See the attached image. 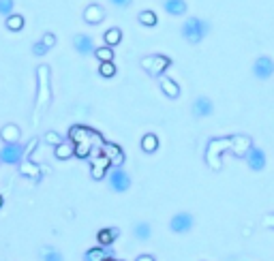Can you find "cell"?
<instances>
[{"mask_svg": "<svg viewBox=\"0 0 274 261\" xmlns=\"http://www.w3.org/2000/svg\"><path fill=\"white\" fill-rule=\"evenodd\" d=\"M69 139H71V144L73 146H77V144H88V146H92V150H97V152H101V148H103V137L97 133V130H92V128H86V126H71V130H69Z\"/></svg>", "mask_w": 274, "mask_h": 261, "instance_id": "obj_1", "label": "cell"}, {"mask_svg": "<svg viewBox=\"0 0 274 261\" xmlns=\"http://www.w3.org/2000/svg\"><path fill=\"white\" fill-rule=\"evenodd\" d=\"M37 79H39V90H37V107H34V112H37V116L50 105L52 101V86H50V67L47 64H41L37 69Z\"/></svg>", "mask_w": 274, "mask_h": 261, "instance_id": "obj_2", "label": "cell"}, {"mask_svg": "<svg viewBox=\"0 0 274 261\" xmlns=\"http://www.w3.org/2000/svg\"><path fill=\"white\" fill-rule=\"evenodd\" d=\"M182 34H184V39H186L188 43H199V41L208 34V24L201 21V19H197V17H191V19L184 21Z\"/></svg>", "mask_w": 274, "mask_h": 261, "instance_id": "obj_3", "label": "cell"}, {"mask_svg": "<svg viewBox=\"0 0 274 261\" xmlns=\"http://www.w3.org/2000/svg\"><path fill=\"white\" fill-rule=\"evenodd\" d=\"M229 146H231V137H227V139H212V141H210V146H208V150H206V159H208V163H210L212 169H219V167H221L219 154H221L223 150H229Z\"/></svg>", "mask_w": 274, "mask_h": 261, "instance_id": "obj_4", "label": "cell"}, {"mask_svg": "<svg viewBox=\"0 0 274 261\" xmlns=\"http://www.w3.org/2000/svg\"><path fill=\"white\" fill-rule=\"evenodd\" d=\"M170 64H172L170 58H167V56H161V54L141 58V67H144L150 75H161L165 69H170Z\"/></svg>", "mask_w": 274, "mask_h": 261, "instance_id": "obj_5", "label": "cell"}, {"mask_svg": "<svg viewBox=\"0 0 274 261\" xmlns=\"http://www.w3.org/2000/svg\"><path fill=\"white\" fill-rule=\"evenodd\" d=\"M24 159V146L19 144H5V148L0 150V163L5 165H19Z\"/></svg>", "mask_w": 274, "mask_h": 261, "instance_id": "obj_6", "label": "cell"}, {"mask_svg": "<svg viewBox=\"0 0 274 261\" xmlns=\"http://www.w3.org/2000/svg\"><path fill=\"white\" fill-rule=\"evenodd\" d=\"M110 186L114 188L116 193H122L131 186V178L127 176V171H122L120 167H116L112 173H110Z\"/></svg>", "mask_w": 274, "mask_h": 261, "instance_id": "obj_7", "label": "cell"}, {"mask_svg": "<svg viewBox=\"0 0 274 261\" xmlns=\"http://www.w3.org/2000/svg\"><path fill=\"white\" fill-rule=\"evenodd\" d=\"M253 73H255L259 79H268V77L274 73V62L270 60L268 56L257 58L255 64H253Z\"/></svg>", "mask_w": 274, "mask_h": 261, "instance_id": "obj_8", "label": "cell"}, {"mask_svg": "<svg viewBox=\"0 0 274 261\" xmlns=\"http://www.w3.org/2000/svg\"><path fill=\"white\" fill-rule=\"evenodd\" d=\"M246 161H248V167H251L253 171H261L266 167V154L261 148H251L246 154Z\"/></svg>", "mask_w": 274, "mask_h": 261, "instance_id": "obj_9", "label": "cell"}, {"mask_svg": "<svg viewBox=\"0 0 274 261\" xmlns=\"http://www.w3.org/2000/svg\"><path fill=\"white\" fill-rule=\"evenodd\" d=\"M101 154H103V157H107V159H110V163L114 165V167H120V165H122V161H124V154H122V150L118 148L116 144H103V148H101Z\"/></svg>", "mask_w": 274, "mask_h": 261, "instance_id": "obj_10", "label": "cell"}, {"mask_svg": "<svg viewBox=\"0 0 274 261\" xmlns=\"http://www.w3.org/2000/svg\"><path fill=\"white\" fill-rule=\"evenodd\" d=\"M253 148V144H251V139H248L246 135H240V137H231V146H229V150L236 154V157H246L248 154V150Z\"/></svg>", "mask_w": 274, "mask_h": 261, "instance_id": "obj_11", "label": "cell"}, {"mask_svg": "<svg viewBox=\"0 0 274 261\" xmlns=\"http://www.w3.org/2000/svg\"><path fill=\"white\" fill-rule=\"evenodd\" d=\"M110 165H112L110 159L103 157V154H99V157L92 161V171H90L94 180H103L105 173H107V169H110Z\"/></svg>", "mask_w": 274, "mask_h": 261, "instance_id": "obj_12", "label": "cell"}, {"mask_svg": "<svg viewBox=\"0 0 274 261\" xmlns=\"http://www.w3.org/2000/svg\"><path fill=\"white\" fill-rule=\"evenodd\" d=\"M191 225H193V216L186 214V212H180V214H176L172 219V231L176 233H184L191 229Z\"/></svg>", "mask_w": 274, "mask_h": 261, "instance_id": "obj_13", "label": "cell"}, {"mask_svg": "<svg viewBox=\"0 0 274 261\" xmlns=\"http://www.w3.org/2000/svg\"><path fill=\"white\" fill-rule=\"evenodd\" d=\"M19 173L30 178V180H34V182L41 180V167L39 165H34V163H30V161H22L19 163Z\"/></svg>", "mask_w": 274, "mask_h": 261, "instance_id": "obj_14", "label": "cell"}, {"mask_svg": "<svg viewBox=\"0 0 274 261\" xmlns=\"http://www.w3.org/2000/svg\"><path fill=\"white\" fill-rule=\"evenodd\" d=\"M19 135H22L19 133V126H15V124H5L3 130H0V137H3L5 144H17Z\"/></svg>", "mask_w": 274, "mask_h": 261, "instance_id": "obj_15", "label": "cell"}, {"mask_svg": "<svg viewBox=\"0 0 274 261\" xmlns=\"http://www.w3.org/2000/svg\"><path fill=\"white\" fill-rule=\"evenodd\" d=\"M103 17H105V11L99 5H88L84 11V19L88 24H99V21H103Z\"/></svg>", "mask_w": 274, "mask_h": 261, "instance_id": "obj_16", "label": "cell"}, {"mask_svg": "<svg viewBox=\"0 0 274 261\" xmlns=\"http://www.w3.org/2000/svg\"><path fill=\"white\" fill-rule=\"evenodd\" d=\"M193 114L195 116H210L212 114V101L208 97H197L193 103Z\"/></svg>", "mask_w": 274, "mask_h": 261, "instance_id": "obj_17", "label": "cell"}, {"mask_svg": "<svg viewBox=\"0 0 274 261\" xmlns=\"http://www.w3.org/2000/svg\"><path fill=\"white\" fill-rule=\"evenodd\" d=\"M73 43H75V50H77L79 54H92V52H94L92 39L88 37V34H77Z\"/></svg>", "mask_w": 274, "mask_h": 261, "instance_id": "obj_18", "label": "cell"}, {"mask_svg": "<svg viewBox=\"0 0 274 261\" xmlns=\"http://www.w3.org/2000/svg\"><path fill=\"white\" fill-rule=\"evenodd\" d=\"M118 235H120V229H116V227H110V229H101L99 235H97V240L101 246H110Z\"/></svg>", "mask_w": 274, "mask_h": 261, "instance_id": "obj_19", "label": "cell"}, {"mask_svg": "<svg viewBox=\"0 0 274 261\" xmlns=\"http://www.w3.org/2000/svg\"><path fill=\"white\" fill-rule=\"evenodd\" d=\"M161 90L167 94V97H172V99H178V97H180V86H178L174 79L163 77V79H161Z\"/></svg>", "mask_w": 274, "mask_h": 261, "instance_id": "obj_20", "label": "cell"}, {"mask_svg": "<svg viewBox=\"0 0 274 261\" xmlns=\"http://www.w3.org/2000/svg\"><path fill=\"white\" fill-rule=\"evenodd\" d=\"M165 11H167L170 15H184L186 3L184 0H165Z\"/></svg>", "mask_w": 274, "mask_h": 261, "instance_id": "obj_21", "label": "cell"}, {"mask_svg": "<svg viewBox=\"0 0 274 261\" xmlns=\"http://www.w3.org/2000/svg\"><path fill=\"white\" fill-rule=\"evenodd\" d=\"M110 257H112L110 251H105L103 246H99V248H90V251H86V255H84L86 261H107Z\"/></svg>", "mask_w": 274, "mask_h": 261, "instance_id": "obj_22", "label": "cell"}, {"mask_svg": "<svg viewBox=\"0 0 274 261\" xmlns=\"http://www.w3.org/2000/svg\"><path fill=\"white\" fill-rule=\"evenodd\" d=\"M54 154H56V159L67 161V159H71L75 154V146L73 144H60V146H56Z\"/></svg>", "mask_w": 274, "mask_h": 261, "instance_id": "obj_23", "label": "cell"}, {"mask_svg": "<svg viewBox=\"0 0 274 261\" xmlns=\"http://www.w3.org/2000/svg\"><path fill=\"white\" fill-rule=\"evenodd\" d=\"M157 148H159V139H157V135H152V133L144 135V139H141V150L148 152V154H152V152H157Z\"/></svg>", "mask_w": 274, "mask_h": 261, "instance_id": "obj_24", "label": "cell"}, {"mask_svg": "<svg viewBox=\"0 0 274 261\" xmlns=\"http://www.w3.org/2000/svg\"><path fill=\"white\" fill-rule=\"evenodd\" d=\"M120 39H122L120 28H110V30L105 32V45H107V47L118 45V43H120Z\"/></svg>", "mask_w": 274, "mask_h": 261, "instance_id": "obj_25", "label": "cell"}, {"mask_svg": "<svg viewBox=\"0 0 274 261\" xmlns=\"http://www.w3.org/2000/svg\"><path fill=\"white\" fill-rule=\"evenodd\" d=\"M7 28L13 30V32H19V30L24 28V17L17 15V13H11V15L7 17Z\"/></svg>", "mask_w": 274, "mask_h": 261, "instance_id": "obj_26", "label": "cell"}, {"mask_svg": "<svg viewBox=\"0 0 274 261\" xmlns=\"http://www.w3.org/2000/svg\"><path fill=\"white\" fill-rule=\"evenodd\" d=\"M139 21L144 24V26H157V13L154 11H141L139 13Z\"/></svg>", "mask_w": 274, "mask_h": 261, "instance_id": "obj_27", "label": "cell"}, {"mask_svg": "<svg viewBox=\"0 0 274 261\" xmlns=\"http://www.w3.org/2000/svg\"><path fill=\"white\" fill-rule=\"evenodd\" d=\"M94 56H97L101 62H112V60H114L112 47H99V50H94Z\"/></svg>", "mask_w": 274, "mask_h": 261, "instance_id": "obj_28", "label": "cell"}, {"mask_svg": "<svg viewBox=\"0 0 274 261\" xmlns=\"http://www.w3.org/2000/svg\"><path fill=\"white\" fill-rule=\"evenodd\" d=\"M135 235L139 240H148L150 238V225L148 223H139L135 227Z\"/></svg>", "mask_w": 274, "mask_h": 261, "instance_id": "obj_29", "label": "cell"}, {"mask_svg": "<svg viewBox=\"0 0 274 261\" xmlns=\"http://www.w3.org/2000/svg\"><path fill=\"white\" fill-rule=\"evenodd\" d=\"M43 261H62V255L54 251V248H43Z\"/></svg>", "mask_w": 274, "mask_h": 261, "instance_id": "obj_30", "label": "cell"}, {"mask_svg": "<svg viewBox=\"0 0 274 261\" xmlns=\"http://www.w3.org/2000/svg\"><path fill=\"white\" fill-rule=\"evenodd\" d=\"M99 73H101L103 77H114V73H116V67H114V62H101V67H99Z\"/></svg>", "mask_w": 274, "mask_h": 261, "instance_id": "obj_31", "label": "cell"}, {"mask_svg": "<svg viewBox=\"0 0 274 261\" xmlns=\"http://www.w3.org/2000/svg\"><path fill=\"white\" fill-rule=\"evenodd\" d=\"M43 139H45L50 146H60V144H62V139H60V135H58L56 130H50V133H45Z\"/></svg>", "mask_w": 274, "mask_h": 261, "instance_id": "obj_32", "label": "cell"}, {"mask_svg": "<svg viewBox=\"0 0 274 261\" xmlns=\"http://www.w3.org/2000/svg\"><path fill=\"white\" fill-rule=\"evenodd\" d=\"M13 11V0H0V15H11Z\"/></svg>", "mask_w": 274, "mask_h": 261, "instance_id": "obj_33", "label": "cell"}, {"mask_svg": "<svg viewBox=\"0 0 274 261\" xmlns=\"http://www.w3.org/2000/svg\"><path fill=\"white\" fill-rule=\"evenodd\" d=\"M47 50H50V47H47L43 41H39V43L32 45V54H34V56H43V54H47Z\"/></svg>", "mask_w": 274, "mask_h": 261, "instance_id": "obj_34", "label": "cell"}, {"mask_svg": "<svg viewBox=\"0 0 274 261\" xmlns=\"http://www.w3.org/2000/svg\"><path fill=\"white\" fill-rule=\"evenodd\" d=\"M37 144H39V139H37V137L30 139V141H28V146L24 148V157H30V154L34 152V148H37Z\"/></svg>", "mask_w": 274, "mask_h": 261, "instance_id": "obj_35", "label": "cell"}, {"mask_svg": "<svg viewBox=\"0 0 274 261\" xmlns=\"http://www.w3.org/2000/svg\"><path fill=\"white\" fill-rule=\"evenodd\" d=\"M41 41H43V43H45L47 47H54V45H56V37H54V34H52V32H45Z\"/></svg>", "mask_w": 274, "mask_h": 261, "instance_id": "obj_36", "label": "cell"}, {"mask_svg": "<svg viewBox=\"0 0 274 261\" xmlns=\"http://www.w3.org/2000/svg\"><path fill=\"white\" fill-rule=\"evenodd\" d=\"M112 3H114L116 7H129V5H131V0H112Z\"/></svg>", "mask_w": 274, "mask_h": 261, "instance_id": "obj_37", "label": "cell"}, {"mask_svg": "<svg viewBox=\"0 0 274 261\" xmlns=\"http://www.w3.org/2000/svg\"><path fill=\"white\" fill-rule=\"evenodd\" d=\"M135 261H154V257L152 255H139Z\"/></svg>", "mask_w": 274, "mask_h": 261, "instance_id": "obj_38", "label": "cell"}, {"mask_svg": "<svg viewBox=\"0 0 274 261\" xmlns=\"http://www.w3.org/2000/svg\"><path fill=\"white\" fill-rule=\"evenodd\" d=\"M3 204H5V199H3V195H0V208H3Z\"/></svg>", "mask_w": 274, "mask_h": 261, "instance_id": "obj_39", "label": "cell"}, {"mask_svg": "<svg viewBox=\"0 0 274 261\" xmlns=\"http://www.w3.org/2000/svg\"><path fill=\"white\" fill-rule=\"evenodd\" d=\"M107 261H120V259H112V257H110V259H107Z\"/></svg>", "mask_w": 274, "mask_h": 261, "instance_id": "obj_40", "label": "cell"}]
</instances>
